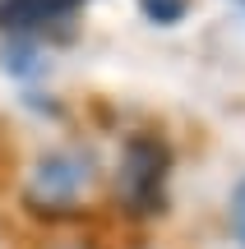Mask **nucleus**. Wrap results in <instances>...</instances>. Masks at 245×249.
<instances>
[{
  "label": "nucleus",
  "instance_id": "7ed1b4c3",
  "mask_svg": "<svg viewBox=\"0 0 245 249\" xmlns=\"http://www.w3.org/2000/svg\"><path fill=\"white\" fill-rule=\"evenodd\" d=\"M88 0H0V33L37 42L42 33L70 23Z\"/></svg>",
  "mask_w": 245,
  "mask_h": 249
},
{
  "label": "nucleus",
  "instance_id": "20e7f679",
  "mask_svg": "<svg viewBox=\"0 0 245 249\" xmlns=\"http://www.w3.org/2000/svg\"><path fill=\"white\" fill-rule=\"evenodd\" d=\"M139 14L157 28H176L185 14H190V0H139Z\"/></svg>",
  "mask_w": 245,
  "mask_h": 249
},
{
  "label": "nucleus",
  "instance_id": "f03ea898",
  "mask_svg": "<svg viewBox=\"0 0 245 249\" xmlns=\"http://www.w3.org/2000/svg\"><path fill=\"white\" fill-rule=\"evenodd\" d=\"M93 185V152L83 148H51L33 161L28 171V185H23V203L42 217H60L74 213L79 198L88 194Z\"/></svg>",
  "mask_w": 245,
  "mask_h": 249
},
{
  "label": "nucleus",
  "instance_id": "f257e3e1",
  "mask_svg": "<svg viewBox=\"0 0 245 249\" xmlns=\"http://www.w3.org/2000/svg\"><path fill=\"white\" fill-rule=\"evenodd\" d=\"M167 176H171V148L157 134H130L116 166V198L130 217L167 213Z\"/></svg>",
  "mask_w": 245,
  "mask_h": 249
},
{
  "label": "nucleus",
  "instance_id": "0eeeda50",
  "mask_svg": "<svg viewBox=\"0 0 245 249\" xmlns=\"http://www.w3.org/2000/svg\"><path fill=\"white\" fill-rule=\"evenodd\" d=\"M241 5H245V0H241Z\"/></svg>",
  "mask_w": 245,
  "mask_h": 249
},
{
  "label": "nucleus",
  "instance_id": "423d86ee",
  "mask_svg": "<svg viewBox=\"0 0 245 249\" xmlns=\"http://www.w3.org/2000/svg\"><path fill=\"white\" fill-rule=\"evenodd\" d=\"M227 226H231V240H236V249H245V176L236 180V189H231V203H227Z\"/></svg>",
  "mask_w": 245,
  "mask_h": 249
},
{
  "label": "nucleus",
  "instance_id": "39448f33",
  "mask_svg": "<svg viewBox=\"0 0 245 249\" xmlns=\"http://www.w3.org/2000/svg\"><path fill=\"white\" fill-rule=\"evenodd\" d=\"M5 70H14V74H33V70H37V42L14 37V46H5Z\"/></svg>",
  "mask_w": 245,
  "mask_h": 249
}]
</instances>
